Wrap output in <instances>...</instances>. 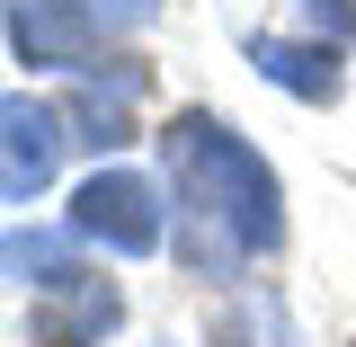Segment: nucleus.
Listing matches in <instances>:
<instances>
[{
  "instance_id": "7ed1b4c3",
  "label": "nucleus",
  "mask_w": 356,
  "mask_h": 347,
  "mask_svg": "<svg viewBox=\"0 0 356 347\" xmlns=\"http://www.w3.org/2000/svg\"><path fill=\"white\" fill-rule=\"evenodd\" d=\"M107 36L98 0H9V54L36 72H89Z\"/></svg>"
},
{
  "instance_id": "6e6552de",
  "label": "nucleus",
  "mask_w": 356,
  "mask_h": 347,
  "mask_svg": "<svg viewBox=\"0 0 356 347\" xmlns=\"http://www.w3.org/2000/svg\"><path fill=\"white\" fill-rule=\"evenodd\" d=\"M72 241H81V232H27V223H18V232H9V276H18V285H63V276H81V259H72Z\"/></svg>"
},
{
  "instance_id": "0eeeda50",
  "label": "nucleus",
  "mask_w": 356,
  "mask_h": 347,
  "mask_svg": "<svg viewBox=\"0 0 356 347\" xmlns=\"http://www.w3.org/2000/svg\"><path fill=\"white\" fill-rule=\"evenodd\" d=\"M339 54H348V45H285V36H250V63H259V81H276L285 98H312V107H330V98L348 89Z\"/></svg>"
},
{
  "instance_id": "1a4fd4ad",
  "label": "nucleus",
  "mask_w": 356,
  "mask_h": 347,
  "mask_svg": "<svg viewBox=\"0 0 356 347\" xmlns=\"http://www.w3.org/2000/svg\"><path fill=\"white\" fill-rule=\"evenodd\" d=\"M312 27H330V45H356V0H303Z\"/></svg>"
},
{
  "instance_id": "9d476101",
  "label": "nucleus",
  "mask_w": 356,
  "mask_h": 347,
  "mask_svg": "<svg viewBox=\"0 0 356 347\" xmlns=\"http://www.w3.org/2000/svg\"><path fill=\"white\" fill-rule=\"evenodd\" d=\"M107 9H116V18H152L161 0H107Z\"/></svg>"
},
{
  "instance_id": "20e7f679",
  "label": "nucleus",
  "mask_w": 356,
  "mask_h": 347,
  "mask_svg": "<svg viewBox=\"0 0 356 347\" xmlns=\"http://www.w3.org/2000/svg\"><path fill=\"white\" fill-rule=\"evenodd\" d=\"M63 125H72V116H63V107H36L27 89L0 107V143H9V161H0V196H9V205H36L44 187H54L63 143H72Z\"/></svg>"
},
{
  "instance_id": "423d86ee",
  "label": "nucleus",
  "mask_w": 356,
  "mask_h": 347,
  "mask_svg": "<svg viewBox=\"0 0 356 347\" xmlns=\"http://www.w3.org/2000/svg\"><path fill=\"white\" fill-rule=\"evenodd\" d=\"M134 98H143V63H116V72H89L81 89H72V143H89V152H125L134 143Z\"/></svg>"
},
{
  "instance_id": "39448f33",
  "label": "nucleus",
  "mask_w": 356,
  "mask_h": 347,
  "mask_svg": "<svg viewBox=\"0 0 356 347\" xmlns=\"http://www.w3.org/2000/svg\"><path fill=\"white\" fill-rule=\"evenodd\" d=\"M125 321V294L107 285V276H63V285H44L36 294V312H27V339L36 347H98L107 330Z\"/></svg>"
},
{
  "instance_id": "f257e3e1",
  "label": "nucleus",
  "mask_w": 356,
  "mask_h": 347,
  "mask_svg": "<svg viewBox=\"0 0 356 347\" xmlns=\"http://www.w3.org/2000/svg\"><path fill=\"white\" fill-rule=\"evenodd\" d=\"M161 152H170V196H178V259L196 276H241L250 259H267L285 241L276 170L222 116L178 107L161 125Z\"/></svg>"
},
{
  "instance_id": "f03ea898",
  "label": "nucleus",
  "mask_w": 356,
  "mask_h": 347,
  "mask_svg": "<svg viewBox=\"0 0 356 347\" xmlns=\"http://www.w3.org/2000/svg\"><path fill=\"white\" fill-rule=\"evenodd\" d=\"M72 232L81 241H107L116 259H152L161 250V187L143 170H98L72 187Z\"/></svg>"
},
{
  "instance_id": "9b49d317",
  "label": "nucleus",
  "mask_w": 356,
  "mask_h": 347,
  "mask_svg": "<svg viewBox=\"0 0 356 347\" xmlns=\"http://www.w3.org/2000/svg\"><path fill=\"white\" fill-rule=\"evenodd\" d=\"M276 347H285V321H276Z\"/></svg>"
}]
</instances>
